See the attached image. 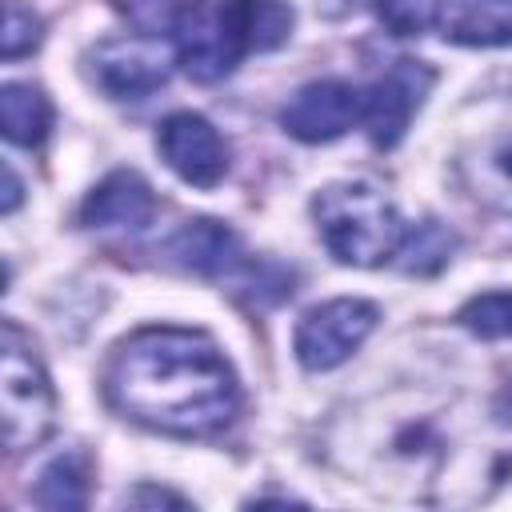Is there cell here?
<instances>
[{
	"label": "cell",
	"mask_w": 512,
	"mask_h": 512,
	"mask_svg": "<svg viewBox=\"0 0 512 512\" xmlns=\"http://www.w3.org/2000/svg\"><path fill=\"white\" fill-rule=\"evenodd\" d=\"M312 220L324 248L352 268H376L396 256L404 240V220L372 184H328L312 200Z\"/></svg>",
	"instance_id": "3957f363"
},
{
	"label": "cell",
	"mask_w": 512,
	"mask_h": 512,
	"mask_svg": "<svg viewBox=\"0 0 512 512\" xmlns=\"http://www.w3.org/2000/svg\"><path fill=\"white\" fill-rule=\"evenodd\" d=\"M492 412H496V420H500V424H512V380L500 388V396H496Z\"/></svg>",
	"instance_id": "603a6c76"
},
{
	"label": "cell",
	"mask_w": 512,
	"mask_h": 512,
	"mask_svg": "<svg viewBox=\"0 0 512 512\" xmlns=\"http://www.w3.org/2000/svg\"><path fill=\"white\" fill-rule=\"evenodd\" d=\"M468 332H476L480 340H508L512 336V292H484L472 296L460 316H456Z\"/></svg>",
	"instance_id": "e0dca14e"
},
{
	"label": "cell",
	"mask_w": 512,
	"mask_h": 512,
	"mask_svg": "<svg viewBox=\"0 0 512 512\" xmlns=\"http://www.w3.org/2000/svg\"><path fill=\"white\" fill-rule=\"evenodd\" d=\"M460 176L480 204L512 216V132H492L476 140L460 156Z\"/></svg>",
	"instance_id": "7c38bea8"
},
{
	"label": "cell",
	"mask_w": 512,
	"mask_h": 512,
	"mask_svg": "<svg viewBox=\"0 0 512 512\" xmlns=\"http://www.w3.org/2000/svg\"><path fill=\"white\" fill-rule=\"evenodd\" d=\"M124 504H172V508H184L188 500L184 496H176V492H164V488H136V492H128L124 496Z\"/></svg>",
	"instance_id": "44dd1931"
},
{
	"label": "cell",
	"mask_w": 512,
	"mask_h": 512,
	"mask_svg": "<svg viewBox=\"0 0 512 512\" xmlns=\"http://www.w3.org/2000/svg\"><path fill=\"white\" fill-rule=\"evenodd\" d=\"M156 148L184 184L216 188L228 172V144L200 112H172L168 120H160Z\"/></svg>",
	"instance_id": "ba28073f"
},
{
	"label": "cell",
	"mask_w": 512,
	"mask_h": 512,
	"mask_svg": "<svg viewBox=\"0 0 512 512\" xmlns=\"http://www.w3.org/2000/svg\"><path fill=\"white\" fill-rule=\"evenodd\" d=\"M164 252L172 256L176 268H184L192 276H228V272H236L244 264L240 236L228 224L208 220V216L180 224Z\"/></svg>",
	"instance_id": "8fae6325"
},
{
	"label": "cell",
	"mask_w": 512,
	"mask_h": 512,
	"mask_svg": "<svg viewBox=\"0 0 512 512\" xmlns=\"http://www.w3.org/2000/svg\"><path fill=\"white\" fill-rule=\"evenodd\" d=\"M436 72L424 60H396L384 68V76L372 80V88L360 96V120L368 128V140L376 148H396L400 136L408 132L412 112L424 104L432 92Z\"/></svg>",
	"instance_id": "8992f818"
},
{
	"label": "cell",
	"mask_w": 512,
	"mask_h": 512,
	"mask_svg": "<svg viewBox=\"0 0 512 512\" xmlns=\"http://www.w3.org/2000/svg\"><path fill=\"white\" fill-rule=\"evenodd\" d=\"M372 328H376V308L368 300L340 296V300L316 304L300 316L292 348L308 372H328V368L344 364L368 340Z\"/></svg>",
	"instance_id": "5b68a950"
},
{
	"label": "cell",
	"mask_w": 512,
	"mask_h": 512,
	"mask_svg": "<svg viewBox=\"0 0 512 512\" xmlns=\"http://www.w3.org/2000/svg\"><path fill=\"white\" fill-rule=\"evenodd\" d=\"M0 404H4V444L12 452L36 448L56 420L52 384L32 352V340L20 332L16 320H4V376H0Z\"/></svg>",
	"instance_id": "277c9868"
},
{
	"label": "cell",
	"mask_w": 512,
	"mask_h": 512,
	"mask_svg": "<svg viewBox=\"0 0 512 512\" xmlns=\"http://www.w3.org/2000/svg\"><path fill=\"white\" fill-rule=\"evenodd\" d=\"M116 12L140 32V36H164L180 24V0H112Z\"/></svg>",
	"instance_id": "d6986e66"
},
{
	"label": "cell",
	"mask_w": 512,
	"mask_h": 512,
	"mask_svg": "<svg viewBox=\"0 0 512 512\" xmlns=\"http://www.w3.org/2000/svg\"><path fill=\"white\" fill-rule=\"evenodd\" d=\"M448 0H376V16L392 36H420L440 24Z\"/></svg>",
	"instance_id": "ac0fdd59"
},
{
	"label": "cell",
	"mask_w": 512,
	"mask_h": 512,
	"mask_svg": "<svg viewBox=\"0 0 512 512\" xmlns=\"http://www.w3.org/2000/svg\"><path fill=\"white\" fill-rule=\"evenodd\" d=\"M156 216V196L148 180L132 168L108 172L80 204V224L84 228H144Z\"/></svg>",
	"instance_id": "30bf717a"
},
{
	"label": "cell",
	"mask_w": 512,
	"mask_h": 512,
	"mask_svg": "<svg viewBox=\"0 0 512 512\" xmlns=\"http://www.w3.org/2000/svg\"><path fill=\"white\" fill-rule=\"evenodd\" d=\"M292 32V8L284 0H192L176 24L180 68L200 80H224L240 56L272 52Z\"/></svg>",
	"instance_id": "7a4b0ae2"
},
{
	"label": "cell",
	"mask_w": 512,
	"mask_h": 512,
	"mask_svg": "<svg viewBox=\"0 0 512 512\" xmlns=\"http://www.w3.org/2000/svg\"><path fill=\"white\" fill-rule=\"evenodd\" d=\"M104 392L116 412L168 436H216L240 412V384L200 328H140L116 344Z\"/></svg>",
	"instance_id": "6da1fadb"
},
{
	"label": "cell",
	"mask_w": 512,
	"mask_h": 512,
	"mask_svg": "<svg viewBox=\"0 0 512 512\" xmlns=\"http://www.w3.org/2000/svg\"><path fill=\"white\" fill-rule=\"evenodd\" d=\"M40 16L20 4V0H4V36H0V52L4 60H16L24 52H32L40 44Z\"/></svg>",
	"instance_id": "ffe728a7"
},
{
	"label": "cell",
	"mask_w": 512,
	"mask_h": 512,
	"mask_svg": "<svg viewBox=\"0 0 512 512\" xmlns=\"http://www.w3.org/2000/svg\"><path fill=\"white\" fill-rule=\"evenodd\" d=\"M0 124H4V136L12 144L40 148L48 140V128H52V104L36 84L8 80L0 88Z\"/></svg>",
	"instance_id": "5bb4252c"
},
{
	"label": "cell",
	"mask_w": 512,
	"mask_h": 512,
	"mask_svg": "<svg viewBox=\"0 0 512 512\" xmlns=\"http://www.w3.org/2000/svg\"><path fill=\"white\" fill-rule=\"evenodd\" d=\"M88 76L112 100H140L168 80V52L156 36H116L100 40L88 56Z\"/></svg>",
	"instance_id": "52a82bcc"
},
{
	"label": "cell",
	"mask_w": 512,
	"mask_h": 512,
	"mask_svg": "<svg viewBox=\"0 0 512 512\" xmlns=\"http://www.w3.org/2000/svg\"><path fill=\"white\" fill-rule=\"evenodd\" d=\"M360 120V92L344 80H312L284 108L280 124L304 144H328Z\"/></svg>",
	"instance_id": "9c48e42d"
},
{
	"label": "cell",
	"mask_w": 512,
	"mask_h": 512,
	"mask_svg": "<svg viewBox=\"0 0 512 512\" xmlns=\"http://www.w3.org/2000/svg\"><path fill=\"white\" fill-rule=\"evenodd\" d=\"M440 32L464 48H504L512 44V0H448Z\"/></svg>",
	"instance_id": "4fadbf2b"
},
{
	"label": "cell",
	"mask_w": 512,
	"mask_h": 512,
	"mask_svg": "<svg viewBox=\"0 0 512 512\" xmlns=\"http://www.w3.org/2000/svg\"><path fill=\"white\" fill-rule=\"evenodd\" d=\"M16 204H20V180H16V168L4 164V200H0V212L8 216V212H16Z\"/></svg>",
	"instance_id": "7402d4cb"
},
{
	"label": "cell",
	"mask_w": 512,
	"mask_h": 512,
	"mask_svg": "<svg viewBox=\"0 0 512 512\" xmlns=\"http://www.w3.org/2000/svg\"><path fill=\"white\" fill-rule=\"evenodd\" d=\"M32 500L40 508H84L88 504V456L80 448L56 456L36 476Z\"/></svg>",
	"instance_id": "9a60e30c"
},
{
	"label": "cell",
	"mask_w": 512,
	"mask_h": 512,
	"mask_svg": "<svg viewBox=\"0 0 512 512\" xmlns=\"http://www.w3.org/2000/svg\"><path fill=\"white\" fill-rule=\"evenodd\" d=\"M452 248H456V236L444 224L420 220L416 228L404 232V240L396 248V256H400L396 268L408 272V276H432L452 260Z\"/></svg>",
	"instance_id": "2e32d148"
}]
</instances>
